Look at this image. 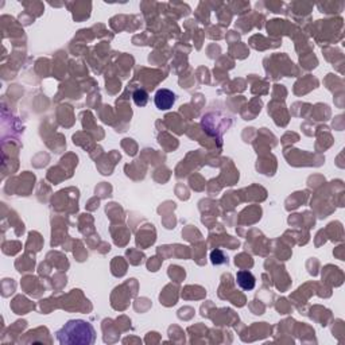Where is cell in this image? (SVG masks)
I'll use <instances>...</instances> for the list:
<instances>
[{
  "label": "cell",
  "instance_id": "cell-3",
  "mask_svg": "<svg viewBox=\"0 0 345 345\" xmlns=\"http://www.w3.org/2000/svg\"><path fill=\"white\" fill-rule=\"evenodd\" d=\"M236 282L243 290H252L255 288V277L250 271H239L236 274Z\"/></svg>",
  "mask_w": 345,
  "mask_h": 345
},
{
  "label": "cell",
  "instance_id": "cell-1",
  "mask_svg": "<svg viewBox=\"0 0 345 345\" xmlns=\"http://www.w3.org/2000/svg\"><path fill=\"white\" fill-rule=\"evenodd\" d=\"M57 337L62 345H89L96 340V333L86 321L72 319L58 330Z\"/></svg>",
  "mask_w": 345,
  "mask_h": 345
},
{
  "label": "cell",
  "instance_id": "cell-2",
  "mask_svg": "<svg viewBox=\"0 0 345 345\" xmlns=\"http://www.w3.org/2000/svg\"><path fill=\"white\" fill-rule=\"evenodd\" d=\"M174 103H175V94L170 89H159L155 93V105L158 110H170Z\"/></svg>",
  "mask_w": 345,
  "mask_h": 345
},
{
  "label": "cell",
  "instance_id": "cell-5",
  "mask_svg": "<svg viewBox=\"0 0 345 345\" xmlns=\"http://www.w3.org/2000/svg\"><path fill=\"white\" fill-rule=\"evenodd\" d=\"M210 258H212V263H213V264H221V263H224L225 261L223 252L219 251V250L212 252V254H210Z\"/></svg>",
  "mask_w": 345,
  "mask_h": 345
},
{
  "label": "cell",
  "instance_id": "cell-4",
  "mask_svg": "<svg viewBox=\"0 0 345 345\" xmlns=\"http://www.w3.org/2000/svg\"><path fill=\"white\" fill-rule=\"evenodd\" d=\"M132 99H134L138 107H144L147 104V101H148V93L144 89H136L134 94H132Z\"/></svg>",
  "mask_w": 345,
  "mask_h": 345
}]
</instances>
